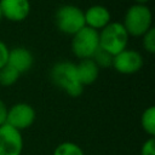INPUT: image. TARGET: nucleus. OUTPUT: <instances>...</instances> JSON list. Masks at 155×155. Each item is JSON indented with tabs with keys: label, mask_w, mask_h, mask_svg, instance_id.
I'll return each instance as SVG.
<instances>
[{
	"label": "nucleus",
	"mask_w": 155,
	"mask_h": 155,
	"mask_svg": "<svg viewBox=\"0 0 155 155\" xmlns=\"http://www.w3.org/2000/svg\"><path fill=\"white\" fill-rule=\"evenodd\" d=\"M50 78L56 87L70 97H79L84 91V86L78 78L76 65L73 62L62 61L56 63L51 68Z\"/></svg>",
	"instance_id": "f257e3e1"
},
{
	"label": "nucleus",
	"mask_w": 155,
	"mask_h": 155,
	"mask_svg": "<svg viewBox=\"0 0 155 155\" xmlns=\"http://www.w3.org/2000/svg\"><path fill=\"white\" fill-rule=\"evenodd\" d=\"M153 23V15L147 5H132L125 13L124 23L126 31L131 36H143Z\"/></svg>",
	"instance_id": "f03ea898"
},
{
	"label": "nucleus",
	"mask_w": 155,
	"mask_h": 155,
	"mask_svg": "<svg viewBox=\"0 0 155 155\" xmlns=\"http://www.w3.org/2000/svg\"><path fill=\"white\" fill-rule=\"evenodd\" d=\"M128 34L119 22H110L99 33V47L115 56L127 47Z\"/></svg>",
	"instance_id": "7ed1b4c3"
},
{
	"label": "nucleus",
	"mask_w": 155,
	"mask_h": 155,
	"mask_svg": "<svg viewBox=\"0 0 155 155\" xmlns=\"http://www.w3.org/2000/svg\"><path fill=\"white\" fill-rule=\"evenodd\" d=\"M54 23L67 35H74L86 25L84 11L75 5H62L56 11Z\"/></svg>",
	"instance_id": "20e7f679"
},
{
	"label": "nucleus",
	"mask_w": 155,
	"mask_h": 155,
	"mask_svg": "<svg viewBox=\"0 0 155 155\" xmlns=\"http://www.w3.org/2000/svg\"><path fill=\"white\" fill-rule=\"evenodd\" d=\"M99 48V33L88 27H84L73 35L71 51L79 59L92 58Z\"/></svg>",
	"instance_id": "39448f33"
},
{
	"label": "nucleus",
	"mask_w": 155,
	"mask_h": 155,
	"mask_svg": "<svg viewBox=\"0 0 155 155\" xmlns=\"http://www.w3.org/2000/svg\"><path fill=\"white\" fill-rule=\"evenodd\" d=\"M36 117V113L31 105L28 103H16L10 109H7L6 124L13 128L21 131L30 127Z\"/></svg>",
	"instance_id": "423d86ee"
},
{
	"label": "nucleus",
	"mask_w": 155,
	"mask_h": 155,
	"mask_svg": "<svg viewBox=\"0 0 155 155\" xmlns=\"http://www.w3.org/2000/svg\"><path fill=\"white\" fill-rule=\"evenodd\" d=\"M23 137L21 131L4 124L0 126V155H21Z\"/></svg>",
	"instance_id": "0eeeda50"
},
{
	"label": "nucleus",
	"mask_w": 155,
	"mask_h": 155,
	"mask_svg": "<svg viewBox=\"0 0 155 155\" xmlns=\"http://www.w3.org/2000/svg\"><path fill=\"white\" fill-rule=\"evenodd\" d=\"M111 67H114V69L120 74H134L143 67V57L134 50L125 48L124 51L114 56Z\"/></svg>",
	"instance_id": "6e6552de"
},
{
	"label": "nucleus",
	"mask_w": 155,
	"mask_h": 155,
	"mask_svg": "<svg viewBox=\"0 0 155 155\" xmlns=\"http://www.w3.org/2000/svg\"><path fill=\"white\" fill-rule=\"evenodd\" d=\"M2 18L12 22H21L29 16V0H0Z\"/></svg>",
	"instance_id": "1a4fd4ad"
},
{
	"label": "nucleus",
	"mask_w": 155,
	"mask_h": 155,
	"mask_svg": "<svg viewBox=\"0 0 155 155\" xmlns=\"http://www.w3.org/2000/svg\"><path fill=\"white\" fill-rule=\"evenodd\" d=\"M34 63V57L31 52L25 47H15L8 51L7 64L16 69L19 74L28 71Z\"/></svg>",
	"instance_id": "9d476101"
},
{
	"label": "nucleus",
	"mask_w": 155,
	"mask_h": 155,
	"mask_svg": "<svg viewBox=\"0 0 155 155\" xmlns=\"http://www.w3.org/2000/svg\"><path fill=\"white\" fill-rule=\"evenodd\" d=\"M85 24L88 28L94 30L103 29L107 24L110 23V12L107 7L102 5H93L88 7L85 12Z\"/></svg>",
	"instance_id": "9b49d317"
},
{
	"label": "nucleus",
	"mask_w": 155,
	"mask_h": 155,
	"mask_svg": "<svg viewBox=\"0 0 155 155\" xmlns=\"http://www.w3.org/2000/svg\"><path fill=\"white\" fill-rule=\"evenodd\" d=\"M76 65V73H78V78L81 82V85L88 86L92 85L99 74V68L98 65L93 62L92 58H87V59H80V62Z\"/></svg>",
	"instance_id": "f8f14e48"
},
{
	"label": "nucleus",
	"mask_w": 155,
	"mask_h": 155,
	"mask_svg": "<svg viewBox=\"0 0 155 155\" xmlns=\"http://www.w3.org/2000/svg\"><path fill=\"white\" fill-rule=\"evenodd\" d=\"M140 125L145 133L150 137L155 136V107L147 108L140 116Z\"/></svg>",
	"instance_id": "ddd939ff"
},
{
	"label": "nucleus",
	"mask_w": 155,
	"mask_h": 155,
	"mask_svg": "<svg viewBox=\"0 0 155 155\" xmlns=\"http://www.w3.org/2000/svg\"><path fill=\"white\" fill-rule=\"evenodd\" d=\"M19 75L21 74L16 69H13L8 64H6L0 69V85L1 86H6V87L7 86H12L13 84L17 82Z\"/></svg>",
	"instance_id": "4468645a"
},
{
	"label": "nucleus",
	"mask_w": 155,
	"mask_h": 155,
	"mask_svg": "<svg viewBox=\"0 0 155 155\" xmlns=\"http://www.w3.org/2000/svg\"><path fill=\"white\" fill-rule=\"evenodd\" d=\"M52 155H85L84 150L73 142H63L56 147Z\"/></svg>",
	"instance_id": "2eb2a0df"
},
{
	"label": "nucleus",
	"mask_w": 155,
	"mask_h": 155,
	"mask_svg": "<svg viewBox=\"0 0 155 155\" xmlns=\"http://www.w3.org/2000/svg\"><path fill=\"white\" fill-rule=\"evenodd\" d=\"M113 58H114L113 54H110L109 52L102 50L101 47L97 50V52H96V53L93 54V57H92L93 62L98 65V68H101V67H102V68L111 67V65H113Z\"/></svg>",
	"instance_id": "dca6fc26"
},
{
	"label": "nucleus",
	"mask_w": 155,
	"mask_h": 155,
	"mask_svg": "<svg viewBox=\"0 0 155 155\" xmlns=\"http://www.w3.org/2000/svg\"><path fill=\"white\" fill-rule=\"evenodd\" d=\"M143 47L149 53L155 52V29L154 28H150L143 35Z\"/></svg>",
	"instance_id": "f3484780"
},
{
	"label": "nucleus",
	"mask_w": 155,
	"mask_h": 155,
	"mask_svg": "<svg viewBox=\"0 0 155 155\" xmlns=\"http://www.w3.org/2000/svg\"><path fill=\"white\" fill-rule=\"evenodd\" d=\"M140 155H155V139L154 137H150L147 139L140 149Z\"/></svg>",
	"instance_id": "a211bd4d"
},
{
	"label": "nucleus",
	"mask_w": 155,
	"mask_h": 155,
	"mask_svg": "<svg viewBox=\"0 0 155 155\" xmlns=\"http://www.w3.org/2000/svg\"><path fill=\"white\" fill-rule=\"evenodd\" d=\"M8 47L7 45L0 40V69L7 64V58H8Z\"/></svg>",
	"instance_id": "6ab92c4d"
},
{
	"label": "nucleus",
	"mask_w": 155,
	"mask_h": 155,
	"mask_svg": "<svg viewBox=\"0 0 155 155\" xmlns=\"http://www.w3.org/2000/svg\"><path fill=\"white\" fill-rule=\"evenodd\" d=\"M6 117H7V108L5 103L0 99V126L6 124Z\"/></svg>",
	"instance_id": "aec40b11"
},
{
	"label": "nucleus",
	"mask_w": 155,
	"mask_h": 155,
	"mask_svg": "<svg viewBox=\"0 0 155 155\" xmlns=\"http://www.w3.org/2000/svg\"><path fill=\"white\" fill-rule=\"evenodd\" d=\"M134 1H136L137 4H139V5H145L149 0H134Z\"/></svg>",
	"instance_id": "412c9836"
},
{
	"label": "nucleus",
	"mask_w": 155,
	"mask_h": 155,
	"mask_svg": "<svg viewBox=\"0 0 155 155\" xmlns=\"http://www.w3.org/2000/svg\"><path fill=\"white\" fill-rule=\"evenodd\" d=\"M2 19V12H1V7H0V21Z\"/></svg>",
	"instance_id": "4be33fe9"
}]
</instances>
